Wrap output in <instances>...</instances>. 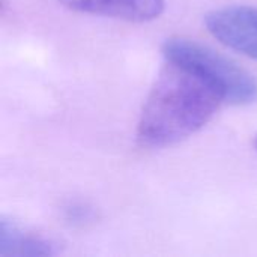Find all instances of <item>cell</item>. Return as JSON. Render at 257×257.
I'll list each match as a JSON object with an SVG mask.
<instances>
[{
  "mask_svg": "<svg viewBox=\"0 0 257 257\" xmlns=\"http://www.w3.org/2000/svg\"><path fill=\"white\" fill-rule=\"evenodd\" d=\"M208 32L223 45L257 60V8L226 6L205 17Z\"/></svg>",
  "mask_w": 257,
  "mask_h": 257,
  "instance_id": "obj_3",
  "label": "cell"
},
{
  "mask_svg": "<svg viewBox=\"0 0 257 257\" xmlns=\"http://www.w3.org/2000/svg\"><path fill=\"white\" fill-rule=\"evenodd\" d=\"M65 217L74 224H84L93 218V211L81 203H71L65 208Z\"/></svg>",
  "mask_w": 257,
  "mask_h": 257,
  "instance_id": "obj_6",
  "label": "cell"
},
{
  "mask_svg": "<svg viewBox=\"0 0 257 257\" xmlns=\"http://www.w3.org/2000/svg\"><path fill=\"white\" fill-rule=\"evenodd\" d=\"M166 60L181 63L200 74L232 105H250L257 101V80L229 57L188 38L173 36L164 41Z\"/></svg>",
  "mask_w": 257,
  "mask_h": 257,
  "instance_id": "obj_2",
  "label": "cell"
},
{
  "mask_svg": "<svg viewBox=\"0 0 257 257\" xmlns=\"http://www.w3.org/2000/svg\"><path fill=\"white\" fill-rule=\"evenodd\" d=\"M254 148H256V151H257V136L254 137Z\"/></svg>",
  "mask_w": 257,
  "mask_h": 257,
  "instance_id": "obj_7",
  "label": "cell"
},
{
  "mask_svg": "<svg viewBox=\"0 0 257 257\" xmlns=\"http://www.w3.org/2000/svg\"><path fill=\"white\" fill-rule=\"evenodd\" d=\"M224 102L200 74L166 60L137 123V139L148 148L176 145L200 131Z\"/></svg>",
  "mask_w": 257,
  "mask_h": 257,
  "instance_id": "obj_1",
  "label": "cell"
},
{
  "mask_svg": "<svg viewBox=\"0 0 257 257\" xmlns=\"http://www.w3.org/2000/svg\"><path fill=\"white\" fill-rule=\"evenodd\" d=\"M60 251L59 244L39 232L23 227L18 223L2 218L0 221V256L36 257L54 256Z\"/></svg>",
  "mask_w": 257,
  "mask_h": 257,
  "instance_id": "obj_5",
  "label": "cell"
},
{
  "mask_svg": "<svg viewBox=\"0 0 257 257\" xmlns=\"http://www.w3.org/2000/svg\"><path fill=\"white\" fill-rule=\"evenodd\" d=\"M65 8L92 15L117 18L130 23H146L164 11V0H57Z\"/></svg>",
  "mask_w": 257,
  "mask_h": 257,
  "instance_id": "obj_4",
  "label": "cell"
}]
</instances>
